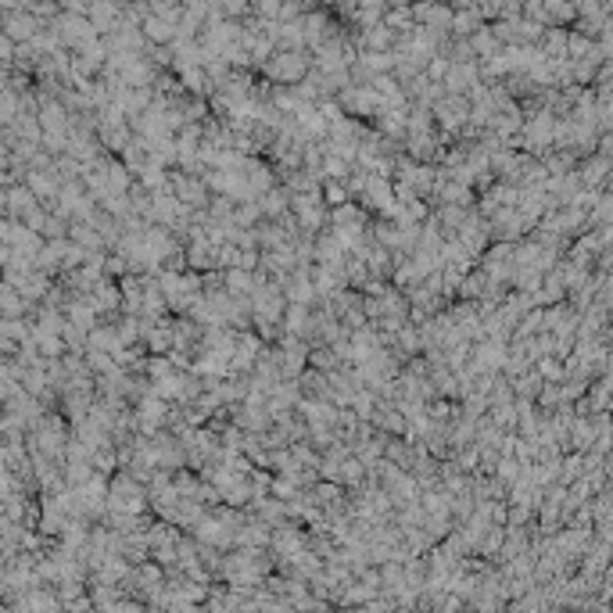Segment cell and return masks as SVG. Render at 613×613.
Wrapping results in <instances>:
<instances>
[{
    "mask_svg": "<svg viewBox=\"0 0 613 613\" xmlns=\"http://www.w3.org/2000/svg\"><path fill=\"white\" fill-rule=\"evenodd\" d=\"M388 488H391L395 502H412V495H416L412 481H409V477H402L398 470H391V474H388Z\"/></svg>",
    "mask_w": 613,
    "mask_h": 613,
    "instance_id": "obj_1",
    "label": "cell"
},
{
    "mask_svg": "<svg viewBox=\"0 0 613 613\" xmlns=\"http://www.w3.org/2000/svg\"><path fill=\"white\" fill-rule=\"evenodd\" d=\"M176 198H180V201H187V205H201V198H205V187H201L198 180H187V176H180V180H176Z\"/></svg>",
    "mask_w": 613,
    "mask_h": 613,
    "instance_id": "obj_2",
    "label": "cell"
}]
</instances>
